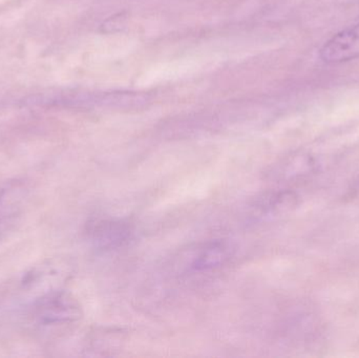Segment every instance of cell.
I'll list each match as a JSON object with an SVG mask.
<instances>
[{
	"label": "cell",
	"instance_id": "obj_6",
	"mask_svg": "<svg viewBox=\"0 0 359 358\" xmlns=\"http://www.w3.org/2000/svg\"><path fill=\"white\" fill-rule=\"evenodd\" d=\"M126 18H123L122 15H119L118 17H111V19H109L107 22L104 23L103 27H104L105 31L113 32L115 31L116 29H121L122 25H124V22H126Z\"/></svg>",
	"mask_w": 359,
	"mask_h": 358
},
{
	"label": "cell",
	"instance_id": "obj_3",
	"mask_svg": "<svg viewBox=\"0 0 359 358\" xmlns=\"http://www.w3.org/2000/svg\"><path fill=\"white\" fill-rule=\"evenodd\" d=\"M228 258V247L223 243H212L202 250L192 263L194 270H207L223 264Z\"/></svg>",
	"mask_w": 359,
	"mask_h": 358
},
{
	"label": "cell",
	"instance_id": "obj_2",
	"mask_svg": "<svg viewBox=\"0 0 359 358\" xmlns=\"http://www.w3.org/2000/svg\"><path fill=\"white\" fill-rule=\"evenodd\" d=\"M38 317L46 325L67 323L79 317L75 302L63 294H48L40 301L37 307Z\"/></svg>",
	"mask_w": 359,
	"mask_h": 358
},
{
	"label": "cell",
	"instance_id": "obj_1",
	"mask_svg": "<svg viewBox=\"0 0 359 358\" xmlns=\"http://www.w3.org/2000/svg\"><path fill=\"white\" fill-rule=\"evenodd\" d=\"M325 63L347 62L359 58V25L348 27L326 41L320 50Z\"/></svg>",
	"mask_w": 359,
	"mask_h": 358
},
{
	"label": "cell",
	"instance_id": "obj_4",
	"mask_svg": "<svg viewBox=\"0 0 359 358\" xmlns=\"http://www.w3.org/2000/svg\"><path fill=\"white\" fill-rule=\"evenodd\" d=\"M147 97L137 92H111L100 97L101 104L116 109H132L142 106Z\"/></svg>",
	"mask_w": 359,
	"mask_h": 358
},
{
	"label": "cell",
	"instance_id": "obj_5",
	"mask_svg": "<svg viewBox=\"0 0 359 358\" xmlns=\"http://www.w3.org/2000/svg\"><path fill=\"white\" fill-rule=\"evenodd\" d=\"M126 233L128 230L119 223H109V224L103 223L97 235H98V242H100L102 245H114L126 239Z\"/></svg>",
	"mask_w": 359,
	"mask_h": 358
},
{
	"label": "cell",
	"instance_id": "obj_7",
	"mask_svg": "<svg viewBox=\"0 0 359 358\" xmlns=\"http://www.w3.org/2000/svg\"><path fill=\"white\" fill-rule=\"evenodd\" d=\"M358 186H359V180L358 181Z\"/></svg>",
	"mask_w": 359,
	"mask_h": 358
}]
</instances>
